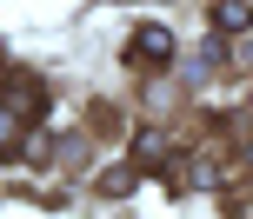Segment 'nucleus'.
<instances>
[{
	"label": "nucleus",
	"mask_w": 253,
	"mask_h": 219,
	"mask_svg": "<svg viewBox=\"0 0 253 219\" xmlns=\"http://www.w3.org/2000/svg\"><path fill=\"white\" fill-rule=\"evenodd\" d=\"M133 60L167 66V60H173V33H167V27H140V33H133Z\"/></svg>",
	"instance_id": "obj_1"
},
{
	"label": "nucleus",
	"mask_w": 253,
	"mask_h": 219,
	"mask_svg": "<svg viewBox=\"0 0 253 219\" xmlns=\"http://www.w3.org/2000/svg\"><path fill=\"white\" fill-rule=\"evenodd\" d=\"M247 20H253V0H220V7H213V27H220V33H240Z\"/></svg>",
	"instance_id": "obj_2"
},
{
	"label": "nucleus",
	"mask_w": 253,
	"mask_h": 219,
	"mask_svg": "<svg viewBox=\"0 0 253 219\" xmlns=\"http://www.w3.org/2000/svg\"><path fill=\"white\" fill-rule=\"evenodd\" d=\"M7 140H13V113L0 106V146H7Z\"/></svg>",
	"instance_id": "obj_3"
}]
</instances>
